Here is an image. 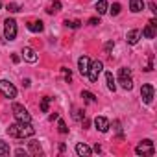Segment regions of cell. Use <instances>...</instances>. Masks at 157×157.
<instances>
[{
	"label": "cell",
	"mask_w": 157,
	"mask_h": 157,
	"mask_svg": "<svg viewBox=\"0 0 157 157\" xmlns=\"http://www.w3.org/2000/svg\"><path fill=\"white\" fill-rule=\"evenodd\" d=\"M33 133H35V128L32 126V122H15L8 128V135L15 139H28Z\"/></svg>",
	"instance_id": "cell-1"
},
{
	"label": "cell",
	"mask_w": 157,
	"mask_h": 157,
	"mask_svg": "<svg viewBox=\"0 0 157 157\" xmlns=\"http://www.w3.org/2000/svg\"><path fill=\"white\" fill-rule=\"evenodd\" d=\"M118 82H120V85H122V89H126V91H131L133 89V80H131V70L129 68H120L118 70Z\"/></svg>",
	"instance_id": "cell-2"
},
{
	"label": "cell",
	"mask_w": 157,
	"mask_h": 157,
	"mask_svg": "<svg viewBox=\"0 0 157 157\" xmlns=\"http://www.w3.org/2000/svg\"><path fill=\"white\" fill-rule=\"evenodd\" d=\"M135 153H137V155H148V157H151V155L155 153V146H153V142H151L150 139H144L142 142L137 144Z\"/></svg>",
	"instance_id": "cell-3"
},
{
	"label": "cell",
	"mask_w": 157,
	"mask_h": 157,
	"mask_svg": "<svg viewBox=\"0 0 157 157\" xmlns=\"http://www.w3.org/2000/svg\"><path fill=\"white\" fill-rule=\"evenodd\" d=\"M13 115L17 118V122H32V115L28 113V109L21 104H13Z\"/></svg>",
	"instance_id": "cell-4"
},
{
	"label": "cell",
	"mask_w": 157,
	"mask_h": 157,
	"mask_svg": "<svg viewBox=\"0 0 157 157\" xmlns=\"http://www.w3.org/2000/svg\"><path fill=\"white\" fill-rule=\"evenodd\" d=\"M0 93H2V96H6V98H10V100H13V98L17 96L15 85H13L11 82H8V80H0Z\"/></svg>",
	"instance_id": "cell-5"
},
{
	"label": "cell",
	"mask_w": 157,
	"mask_h": 157,
	"mask_svg": "<svg viewBox=\"0 0 157 157\" xmlns=\"http://www.w3.org/2000/svg\"><path fill=\"white\" fill-rule=\"evenodd\" d=\"M102 68H104V63H102V61H93V63L89 65L87 78H89V80H91L93 83H96V82H98V76H100Z\"/></svg>",
	"instance_id": "cell-6"
},
{
	"label": "cell",
	"mask_w": 157,
	"mask_h": 157,
	"mask_svg": "<svg viewBox=\"0 0 157 157\" xmlns=\"http://www.w3.org/2000/svg\"><path fill=\"white\" fill-rule=\"evenodd\" d=\"M4 37L8 41H13L17 37V22L13 19H6V22H4Z\"/></svg>",
	"instance_id": "cell-7"
},
{
	"label": "cell",
	"mask_w": 157,
	"mask_h": 157,
	"mask_svg": "<svg viewBox=\"0 0 157 157\" xmlns=\"http://www.w3.org/2000/svg\"><path fill=\"white\" fill-rule=\"evenodd\" d=\"M153 94H155V91H153V85L146 83V85H142V87H140V96H142V102H144V104H151V100H153Z\"/></svg>",
	"instance_id": "cell-8"
},
{
	"label": "cell",
	"mask_w": 157,
	"mask_h": 157,
	"mask_svg": "<svg viewBox=\"0 0 157 157\" xmlns=\"http://www.w3.org/2000/svg\"><path fill=\"white\" fill-rule=\"evenodd\" d=\"M155 28H157V22H155V19H151V21L148 22V26L140 32V35H144L146 39H153V37L157 35V30H155Z\"/></svg>",
	"instance_id": "cell-9"
},
{
	"label": "cell",
	"mask_w": 157,
	"mask_h": 157,
	"mask_svg": "<svg viewBox=\"0 0 157 157\" xmlns=\"http://www.w3.org/2000/svg\"><path fill=\"white\" fill-rule=\"evenodd\" d=\"M94 126H96V129L102 131V133H107L109 128H111V124H109V120H107L105 117H96V118H94Z\"/></svg>",
	"instance_id": "cell-10"
},
{
	"label": "cell",
	"mask_w": 157,
	"mask_h": 157,
	"mask_svg": "<svg viewBox=\"0 0 157 157\" xmlns=\"http://www.w3.org/2000/svg\"><path fill=\"white\" fill-rule=\"evenodd\" d=\"M89 65H91V59H89L87 56H82L80 59H78V70H80L82 76H87V72H89Z\"/></svg>",
	"instance_id": "cell-11"
},
{
	"label": "cell",
	"mask_w": 157,
	"mask_h": 157,
	"mask_svg": "<svg viewBox=\"0 0 157 157\" xmlns=\"http://www.w3.org/2000/svg\"><path fill=\"white\" fill-rule=\"evenodd\" d=\"M22 57H24V61H28V63H35V61H37V52H35L32 46H24Z\"/></svg>",
	"instance_id": "cell-12"
},
{
	"label": "cell",
	"mask_w": 157,
	"mask_h": 157,
	"mask_svg": "<svg viewBox=\"0 0 157 157\" xmlns=\"http://www.w3.org/2000/svg\"><path fill=\"white\" fill-rule=\"evenodd\" d=\"M76 153L80 155V157H91L93 150H91L87 144H83V142H78V144H76Z\"/></svg>",
	"instance_id": "cell-13"
},
{
	"label": "cell",
	"mask_w": 157,
	"mask_h": 157,
	"mask_svg": "<svg viewBox=\"0 0 157 157\" xmlns=\"http://www.w3.org/2000/svg\"><path fill=\"white\" fill-rule=\"evenodd\" d=\"M139 39H140V30H129L128 35H126V41H128L129 44H137Z\"/></svg>",
	"instance_id": "cell-14"
},
{
	"label": "cell",
	"mask_w": 157,
	"mask_h": 157,
	"mask_svg": "<svg viewBox=\"0 0 157 157\" xmlns=\"http://www.w3.org/2000/svg\"><path fill=\"white\" fill-rule=\"evenodd\" d=\"M28 30L33 32V33H39V32L44 30V24H43V21H30L28 22Z\"/></svg>",
	"instance_id": "cell-15"
},
{
	"label": "cell",
	"mask_w": 157,
	"mask_h": 157,
	"mask_svg": "<svg viewBox=\"0 0 157 157\" xmlns=\"http://www.w3.org/2000/svg\"><path fill=\"white\" fill-rule=\"evenodd\" d=\"M129 10L133 13H139L144 10V0H129Z\"/></svg>",
	"instance_id": "cell-16"
},
{
	"label": "cell",
	"mask_w": 157,
	"mask_h": 157,
	"mask_svg": "<svg viewBox=\"0 0 157 157\" xmlns=\"http://www.w3.org/2000/svg\"><path fill=\"white\" fill-rule=\"evenodd\" d=\"M107 10H109V4L105 2V0H98V2H96V11H98V15L107 13Z\"/></svg>",
	"instance_id": "cell-17"
},
{
	"label": "cell",
	"mask_w": 157,
	"mask_h": 157,
	"mask_svg": "<svg viewBox=\"0 0 157 157\" xmlns=\"http://www.w3.org/2000/svg\"><path fill=\"white\" fill-rule=\"evenodd\" d=\"M30 144V151L33 153V155H39V153H43V148H41V144L37 142V140H32V142H28Z\"/></svg>",
	"instance_id": "cell-18"
},
{
	"label": "cell",
	"mask_w": 157,
	"mask_h": 157,
	"mask_svg": "<svg viewBox=\"0 0 157 157\" xmlns=\"http://www.w3.org/2000/svg\"><path fill=\"white\" fill-rule=\"evenodd\" d=\"M105 80H107V87H109V91H117V83H115V78H113V74L111 72H107L105 74Z\"/></svg>",
	"instance_id": "cell-19"
},
{
	"label": "cell",
	"mask_w": 157,
	"mask_h": 157,
	"mask_svg": "<svg viewBox=\"0 0 157 157\" xmlns=\"http://www.w3.org/2000/svg\"><path fill=\"white\" fill-rule=\"evenodd\" d=\"M54 98H50V96H44L43 100H41V111L43 113H48V109H50V102H52Z\"/></svg>",
	"instance_id": "cell-20"
},
{
	"label": "cell",
	"mask_w": 157,
	"mask_h": 157,
	"mask_svg": "<svg viewBox=\"0 0 157 157\" xmlns=\"http://www.w3.org/2000/svg\"><path fill=\"white\" fill-rule=\"evenodd\" d=\"M6 155H10V144L0 140V157H6Z\"/></svg>",
	"instance_id": "cell-21"
},
{
	"label": "cell",
	"mask_w": 157,
	"mask_h": 157,
	"mask_svg": "<svg viewBox=\"0 0 157 157\" xmlns=\"http://www.w3.org/2000/svg\"><path fill=\"white\" fill-rule=\"evenodd\" d=\"M59 10H61V2H59V0H54V4H52V6H50L46 11H48L50 15H54V13H57Z\"/></svg>",
	"instance_id": "cell-22"
},
{
	"label": "cell",
	"mask_w": 157,
	"mask_h": 157,
	"mask_svg": "<svg viewBox=\"0 0 157 157\" xmlns=\"http://www.w3.org/2000/svg\"><path fill=\"white\" fill-rule=\"evenodd\" d=\"M82 98H85V100H87V102H91V104H94V102H96V96H94L93 93H89V91H83V93H82Z\"/></svg>",
	"instance_id": "cell-23"
},
{
	"label": "cell",
	"mask_w": 157,
	"mask_h": 157,
	"mask_svg": "<svg viewBox=\"0 0 157 157\" xmlns=\"http://www.w3.org/2000/svg\"><path fill=\"white\" fill-rule=\"evenodd\" d=\"M65 26L67 28H72V30H78V28L82 26V22L80 21H65Z\"/></svg>",
	"instance_id": "cell-24"
},
{
	"label": "cell",
	"mask_w": 157,
	"mask_h": 157,
	"mask_svg": "<svg viewBox=\"0 0 157 157\" xmlns=\"http://www.w3.org/2000/svg\"><path fill=\"white\" fill-rule=\"evenodd\" d=\"M57 128H59V133H63V135L68 133V128H67V124H65L61 118H59V122H57Z\"/></svg>",
	"instance_id": "cell-25"
},
{
	"label": "cell",
	"mask_w": 157,
	"mask_h": 157,
	"mask_svg": "<svg viewBox=\"0 0 157 157\" xmlns=\"http://www.w3.org/2000/svg\"><path fill=\"white\" fill-rule=\"evenodd\" d=\"M120 10H122V6H120V4H113V6H111V15H113V17H117V15L120 13Z\"/></svg>",
	"instance_id": "cell-26"
},
{
	"label": "cell",
	"mask_w": 157,
	"mask_h": 157,
	"mask_svg": "<svg viewBox=\"0 0 157 157\" xmlns=\"http://www.w3.org/2000/svg\"><path fill=\"white\" fill-rule=\"evenodd\" d=\"M8 11H11V13H19V11H21V6H19V4H8Z\"/></svg>",
	"instance_id": "cell-27"
},
{
	"label": "cell",
	"mask_w": 157,
	"mask_h": 157,
	"mask_svg": "<svg viewBox=\"0 0 157 157\" xmlns=\"http://www.w3.org/2000/svg\"><path fill=\"white\" fill-rule=\"evenodd\" d=\"M61 72H63V78H65V80L70 83V80H72V74H70V70H68V68H61Z\"/></svg>",
	"instance_id": "cell-28"
},
{
	"label": "cell",
	"mask_w": 157,
	"mask_h": 157,
	"mask_svg": "<svg viewBox=\"0 0 157 157\" xmlns=\"http://www.w3.org/2000/svg\"><path fill=\"white\" fill-rule=\"evenodd\" d=\"M113 46H115V43H113V41H109V43H105V52L109 54V52L113 50Z\"/></svg>",
	"instance_id": "cell-29"
},
{
	"label": "cell",
	"mask_w": 157,
	"mask_h": 157,
	"mask_svg": "<svg viewBox=\"0 0 157 157\" xmlns=\"http://www.w3.org/2000/svg\"><path fill=\"white\" fill-rule=\"evenodd\" d=\"M89 24H91V26H96V24H100V19L93 17V19H89Z\"/></svg>",
	"instance_id": "cell-30"
},
{
	"label": "cell",
	"mask_w": 157,
	"mask_h": 157,
	"mask_svg": "<svg viewBox=\"0 0 157 157\" xmlns=\"http://www.w3.org/2000/svg\"><path fill=\"white\" fill-rule=\"evenodd\" d=\"M74 118H76V120H82V111H80V109L74 111Z\"/></svg>",
	"instance_id": "cell-31"
},
{
	"label": "cell",
	"mask_w": 157,
	"mask_h": 157,
	"mask_svg": "<svg viewBox=\"0 0 157 157\" xmlns=\"http://www.w3.org/2000/svg\"><path fill=\"white\" fill-rule=\"evenodd\" d=\"M15 153H17V155H26V153H28V151H26V150H22V148H19V150H17V151H15Z\"/></svg>",
	"instance_id": "cell-32"
},
{
	"label": "cell",
	"mask_w": 157,
	"mask_h": 157,
	"mask_svg": "<svg viewBox=\"0 0 157 157\" xmlns=\"http://www.w3.org/2000/svg\"><path fill=\"white\" fill-rule=\"evenodd\" d=\"M150 11H151V13H157V10H155V4H153V2L150 4Z\"/></svg>",
	"instance_id": "cell-33"
},
{
	"label": "cell",
	"mask_w": 157,
	"mask_h": 157,
	"mask_svg": "<svg viewBox=\"0 0 157 157\" xmlns=\"http://www.w3.org/2000/svg\"><path fill=\"white\" fill-rule=\"evenodd\" d=\"M0 10H2V2H0Z\"/></svg>",
	"instance_id": "cell-34"
}]
</instances>
